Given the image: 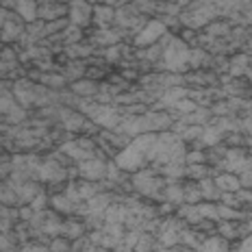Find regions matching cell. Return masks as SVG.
I'll return each mask as SVG.
<instances>
[{
	"instance_id": "cell-1",
	"label": "cell",
	"mask_w": 252,
	"mask_h": 252,
	"mask_svg": "<svg viewBox=\"0 0 252 252\" xmlns=\"http://www.w3.org/2000/svg\"><path fill=\"white\" fill-rule=\"evenodd\" d=\"M157 135L159 133H144L137 135L126 148H122L115 157V165L122 172H135L146 170L152 165V157H155V146H157Z\"/></svg>"
},
{
	"instance_id": "cell-2",
	"label": "cell",
	"mask_w": 252,
	"mask_h": 252,
	"mask_svg": "<svg viewBox=\"0 0 252 252\" xmlns=\"http://www.w3.org/2000/svg\"><path fill=\"white\" fill-rule=\"evenodd\" d=\"M189 57H191V50L183 39L172 37L167 35L165 37V48H163V65L170 72H185L189 67Z\"/></svg>"
},
{
	"instance_id": "cell-3",
	"label": "cell",
	"mask_w": 252,
	"mask_h": 252,
	"mask_svg": "<svg viewBox=\"0 0 252 252\" xmlns=\"http://www.w3.org/2000/svg\"><path fill=\"white\" fill-rule=\"evenodd\" d=\"M130 183H133V187L137 189L141 196L163 200V191H165V187H167V178L159 176V174H157V170H150V167H146V170L135 172V176L130 178Z\"/></svg>"
},
{
	"instance_id": "cell-4",
	"label": "cell",
	"mask_w": 252,
	"mask_h": 252,
	"mask_svg": "<svg viewBox=\"0 0 252 252\" xmlns=\"http://www.w3.org/2000/svg\"><path fill=\"white\" fill-rule=\"evenodd\" d=\"M13 96L20 100L22 109H29V107H35V104H46V102H52L55 100V94H50L46 87L41 85H33L29 81H18L13 85Z\"/></svg>"
},
{
	"instance_id": "cell-5",
	"label": "cell",
	"mask_w": 252,
	"mask_h": 252,
	"mask_svg": "<svg viewBox=\"0 0 252 252\" xmlns=\"http://www.w3.org/2000/svg\"><path fill=\"white\" fill-rule=\"evenodd\" d=\"M165 31H167L165 22H161V20H150V22H146L137 31L133 44L137 46V48H150V46H155L159 39L165 37Z\"/></svg>"
},
{
	"instance_id": "cell-6",
	"label": "cell",
	"mask_w": 252,
	"mask_h": 252,
	"mask_svg": "<svg viewBox=\"0 0 252 252\" xmlns=\"http://www.w3.org/2000/svg\"><path fill=\"white\" fill-rule=\"evenodd\" d=\"M61 150H63V155H67L70 159L78 161V163L98 155L96 144H94L92 139H85V137H83V139H74V141H67V144L61 146Z\"/></svg>"
},
{
	"instance_id": "cell-7",
	"label": "cell",
	"mask_w": 252,
	"mask_h": 252,
	"mask_svg": "<svg viewBox=\"0 0 252 252\" xmlns=\"http://www.w3.org/2000/svg\"><path fill=\"white\" fill-rule=\"evenodd\" d=\"M107 172H109V163L102 161L98 155L78 163V176H81L83 181H92V183L102 181V178H107Z\"/></svg>"
},
{
	"instance_id": "cell-8",
	"label": "cell",
	"mask_w": 252,
	"mask_h": 252,
	"mask_svg": "<svg viewBox=\"0 0 252 252\" xmlns=\"http://www.w3.org/2000/svg\"><path fill=\"white\" fill-rule=\"evenodd\" d=\"M222 167H224V172H233V174H241V172L250 170V167H252V161H250V157L246 155L244 150L230 148V150H226V155H224Z\"/></svg>"
},
{
	"instance_id": "cell-9",
	"label": "cell",
	"mask_w": 252,
	"mask_h": 252,
	"mask_svg": "<svg viewBox=\"0 0 252 252\" xmlns=\"http://www.w3.org/2000/svg\"><path fill=\"white\" fill-rule=\"evenodd\" d=\"M94 20V7L87 0H72L70 2V24L85 29Z\"/></svg>"
},
{
	"instance_id": "cell-10",
	"label": "cell",
	"mask_w": 252,
	"mask_h": 252,
	"mask_svg": "<svg viewBox=\"0 0 252 252\" xmlns=\"http://www.w3.org/2000/svg\"><path fill=\"white\" fill-rule=\"evenodd\" d=\"M24 24L26 22L20 18L18 13H9V18L4 20L2 29H0V41H2V44H9V41L20 39L26 33V26Z\"/></svg>"
},
{
	"instance_id": "cell-11",
	"label": "cell",
	"mask_w": 252,
	"mask_h": 252,
	"mask_svg": "<svg viewBox=\"0 0 252 252\" xmlns=\"http://www.w3.org/2000/svg\"><path fill=\"white\" fill-rule=\"evenodd\" d=\"M185 226H183V222H178V220H167V222L161 224V230H159V241L163 248H172V246H176L178 241H181V235Z\"/></svg>"
},
{
	"instance_id": "cell-12",
	"label": "cell",
	"mask_w": 252,
	"mask_h": 252,
	"mask_svg": "<svg viewBox=\"0 0 252 252\" xmlns=\"http://www.w3.org/2000/svg\"><path fill=\"white\" fill-rule=\"evenodd\" d=\"M13 9H15V13H18L26 24L39 20V2H37V0H15Z\"/></svg>"
},
{
	"instance_id": "cell-13",
	"label": "cell",
	"mask_w": 252,
	"mask_h": 252,
	"mask_svg": "<svg viewBox=\"0 0 252 252\" xmlns=\"http://www.w3.org/2000/svg\"><path fill=\"white\" fill-rule=\"evenodd\" d=\"M67 174H65V170L57 163V161H41V165H39V174L37 178H41V181H63Z\"/></svg>"
},
{
	"instance_id": "cell-14",
	"label": "cell",
	"mask_w": 252,
	"mask_h": 252,
	"mask_svg": "<svg viewBox=\"0 0 252 252\" xmlns=\"http://www.w3.org/2000/svg\"><path fill=\"white\" fill-rule=\"evenodd\" d=\"M215 185L222 193H235L241 189V183H239V176L233 174V172H222V174H218L213 178Z\"/></svg>"
},
{
	"instance_id": "cell-15",
	"label": "cell",
	"mask_w": 252,
	"mask_h": 252,
	"mask_svg": "<svg viewBox=\"0 0 252 252\" xmlns=\"http://www.w3.org/2000/svg\"><path fill=\"white\" fill-rule=\"evenodd\" d=\"M196 252H230V241L222 235H211V237H204Z\"/></svg>"
},
{
	"instance_id": "cell-16",
	"label": "cell",
	"mask_w": 252,
	"mask_h": 252,
	"mask_svg": "<svg viewBox=\"0 0 252 252\" xmlns=\"http://www.w3.org/2000/svg\"><path fill=\"white\" fill-rule=\"evenodd\" d=\"M137 20H139V11L133 7V4L115 9V24L124 26V29H130V26H135V24H137Z\"/></svg>"
},
{
	"instance_id": "cell-17",
	"label": "cell",
	"mask_w": 252,
	"mask_h": 252,
	"mask_svg": "<svg viewBox=\"0 0 252 252\" xmlns=\"http://www.w3.org/2000/svg\"><path fill=\"white\" fill-rule=\"evenodd\" d=\"M94 20H96V24L100 26V31L109 29V26L115 22V7H107V4L94 7Z\"/></svg>"
},
{
	"instance_id": "cell-18",
	"label": "cell",
	"mask_w": 252,
	"mask_h": 252,
	"mask_svg": "<svg viewBox=\"0 0 252 252\" xmlns=\"http://www.w3.org/2000/svg\"><path fill=\"white\" fill-rule=\"evenodd\" d=\"M67 7L61 2H50V4H39V20L52 22V20H61L65 15Z\"/></svg>"
},
{
	"instance_id": "cell-19",
	"label": "cell",
	"mask_w": 252,
	"mask_h": 252,
	"mask_svg": "<svg viewBox=\"0 0 252 252\" xmlns=\"http://www.w3.org/2000/svg\"><path fill=\"white\" fill-rule=\"evenodd\" d=\"M163 200L167 204H176V207L185 204V191H183L181 183H167V187L163 191Z\"/></svg>"
},
{
	"instance_id": "cell-20",
	"label": "cell",
	"mask_w": 252,
	"mask_h": 252,
	"mask_svg": "<svg viewBox=\"0 0 252 252\" xmlns=\"http://www.w3.org/2000/svg\"><path fill=\"white\" fill-rule=\"evenodd\" d=\"M0 202L7 204V207H22V200H20L18 191H15L9 181L0 183Z\"/></svg>"
},
{
	"instance_id": "cell-21",
	"label": "cell",
	"mask_w": 252,
	"mask_h": 252,
	"mask_svg": "<svg viewBox=\"0 0 252 252\" xmlns=\"http://www.w3.org/2000/svg\"><path fill=\"white\" fill-rule=\"evenodd\" d=\"M72 94L74 96H81V98H92L94 94L98 92V85L94 81H87V78H81V81H74L70 85Z\"/></svg>"
},
{
	"instance_id": "cell-22",
	"label": "cell",
	"mask_w": 252,
	"mask_h": 252,
	"mask_svg": "<svg viewBox=\"0 0 252 252\" xmlns=\"http://www.w3.org/2000/svg\"><path fill=\"white\" fill-rule=\"evenodd\" d=\"M198 185H200V191H202V200H220L222 198V191L218 189L213 178H202V181H198Z\"/></svg>"
},
{
	"instance_id": "cell-23",
	"label": "cell",
	"mask_w": 252,
	"mask_h": 252,
	"mask_svg": "<svg viewBox=\"0 0 252 252\" xmlns=\"http://www.w3.org/2000/svg\"><path fill=\"white\" fill-rule=\"evenodd\" d=\"M52 207L57 209L59 213H74L81 204H76V202H72L70 198L65 196V193H59V196H52Z\"/></svg>"
},
{
	"instance_id": "cell-24",
	"label": "cell",
	"mask_w": 252,
	"mask_h": 252,
	"mask_svg": "<svg viewBox=\"0 0 252 252\" xmlns=\"http://www.w3.org/2000/svg\"><path fill=\"white\" fill-rule=\"evenodd\" d=\"M81 235H83V224L72 222V220L63 222V226H61V237H65V239H70V241H76V239H81Z\"/></svg>"
},
{
	"instance_id": "cell-25",
	"label": "cell",
	"mask_w": 252,
	"mask_h": 252,
	"mask_svg": "<svg viewBox=\"0 0 252 252\" xmlns=\"http://www.w3.org/2000/svg\"><path fill=\"white\" fill-rule=\"evenodd\" d=\"M0 252H20L18 246V237L7 230V233H0Z\"/></svg>"
},
{
	"instance_id": "cell-26",
	"label": "cell",
	"mask_w": 252,
	"mask_h": 252,
	"mask_svg": "<svg viewBox=\"0 0 252 252\" xmlns=\"http://www.w3.org/2000/svg\"><path fill=\"white\" fill-rule=\"evenodd\" d=\"M183 191H185V204H198L202 200V191L198 183H187L183 185Z\"/></svg>"
},
{
	"instance_id": "cell-27",
	"label": "cell",
	"mask_w": 252,
	"mask_h": 252,
	"mask_svg": "<svg viewBox=\"0 0 252 252\" xmlns=\"http://www.w3.org/2000/svg\"><path fill=\"white\" fill-rule=\"evenodd\" d=\"M220 235L222 237H226L228 241L239 237V224L233 222V220H228V222H220Z\"/></svg>"
},
{
	"instance_id": "cell-28",
	"label": "cell",
	"mask_w": 252,
	"mask_h": 252,
	"mask_svg": "<svg viewBox=\"0 0 252 252\" xmlns=\"http://www.w3.org/2000/svg\"><path fill=\"white\" fill-rule=\"evenodd\" d=\"M155 246H157L155 237H150L148 233H141L139 239H137V244H135V252H152V250H157Z\"/></svg>"
},
{
	"instance_id": "cell-29",
	"label": "cell",
	"mask_w": 252,
	"mask_h": 252,
	"mask_svg": "<svg viewBox=\"0 0 252 252\" xmlns=\"http://www.w3.org/2000/svg\"><path fill=\"white\" fill-rule=\"evenodd\" d=\"M209 174H211V170H207L204 163H193V165L185 167V176H191V178H196V181H202V178H207Z\"/></svg>"
},
{
	"instance_id": "cell-30",
	"label": "cell",
	"mask_w": 252,
	"mask_h": 252,
	"mask_svg": "<svg viewBox=\"0 0 252 252\" xmlns=\"http://www.w3.org/2000/svg\"><path fill=\"white\" fill-rule=\"evenodd\" d=\"M183 96H187V92L183 87H172V89H165V94H163V104H174V102H178Z\"/></svg>"
},
{
	"instance_id": "cell-31",
	"label": "cell",
	"mask_w": 252,
	"mask_h": 252,
	"mask_svg": "<svg viewBox=\"0 0 252 252\" xmlns=\"http://www.w3.org/2000/svg\"><path fill=\"white\" fill-rule=\"evenodd\" d=\"M50 252H74V246L65 237H55L50 241Z\"/></svg>"
},
{
	"instance_id": "cell-32",
	"label": "cell",
	"mask_w": 252,
	"mask_h": 252,
	"mask_svg": "<svg viewBox=\"0 0 252 252\" xmlns=\"http://www.w3.org/2000/svg\"><path fill=\"white\" fill-rule=\"evenodd\" d=\"M20 252H50V246L29 241V244H22V246H20Z\"/></svg>"
},
{
	"instance_id": "cell-33",
	"label": "cell",
	"mask_w": 252,
	"mask_h": 252,
	"mask_svg": "<svg viewBox=\"0 0 252 252\" xmlns=\"http://www.w3.org/2000/svg\"><path fill=\"white\" fill-rule=\"evenodd\" d=\"M204 61H207V52H204V50H191V57H189V67H200Z\"/></svg>"
},
{
	"instance_id": "cell-34",
	"label": "cell",
	"mask_w": 252,
	"mask_h": 252,
	"mask_svg": "<svg viewBox=\"0 0 252 252\" xmlns=\"http://www.w3.org/2000/svg\"><path fill=\"white\" fill-rule=\"evenodd\" d=\"M39 81L44 83V85H50V87H63V85H65V78H63V76H52V74L41 76Z\"/></svg>"
},
{
	"instance_id": "cell-35",
	"label": "cell",
	"mask_w": 252,
	"mask_h": 252,
	"mask_svg": "<svg viewBox=\"0 0 252 252\" xmlns=\"http://www.w3.org/2000/svg\"><path fill=\"white\" fill-rule=\"evenodd\" d=\"M185 161H187L189 165H193V163H204V161H207V157H204V152L196 150V152H189V155H185Z\"/></svg>"
},
{
	"instance_id": "cell-36",
	"label": "cell",
	"mask_w": 252,
	"mask_h": 252,
	"mask_svg": "<svg viewBox=\"0 0 252 252\" xmlns=\"http://www.w3.org/2000/svg\"><path fill=\"white\" fill-rule=\"evenodd\" d=\"M239 176V183H241V189H252V167L250 170H246V172H241Z\"/></svg>"
},
{
	"instance_id": "cell-37",
	"label": "cell",
	"mask_w": 252,
	"mask_h": 252,
	"mask_svg": "<svg viewBox=\"0 0 252 252\" xmlns=\"http://www.w3.org/2000/svg\"><path fill=\"white\" fill-rule=\"evenodd\" d=\"M237 252H252V235H248V237L241 239V244H239Z\"/></svg>"
},
{
	"instance_id": "cell-38",
	"label": "cell",
	"mask_w": 252,
	"mask_h": 252,
	"mask_svg": "<svg viewBox=\"0 0 252 252\" xmlns=\"http://www.w3.org/2000/svg\"><path fill=\"white\" fill-rule=\"evenodd\" d=\"M107 61H118L120 59V46H111V48H107Z\"/></svg>"
},
{
	"instance_id": "cell-39",
	"label": "cell",
	"mask_w": 252,
	"mask_h": 252,
	"mask_svg": "<svg viewBox=\"0 0 252 252\" xmlns=\"http://www.w3.org/2000/svg\"><path fill=\"white\" fill-rule=\"evenodd\" d=\"M9 170H13L11 161H7V159H0V176H4Z\"/></svg>"
},
{
	"instance_id": "cell-40",
	"label": "cell",
	"mask_w": 252,
	"mask_h": 252,
	"mask_svg": "<svg viewBox=\"0 0 252 252\" xmlns=\"http://www.w3.org/2000/svg\"><path fill=\"white\" fill-rule=\"evenodd\" d=\"M100 4H107V7H124L126 0H98Z\"/></svg>"
},
{
	"instance_id": "cell-41",
	"label": "cell",
	"mask_w": 252,
	"mask_h": 252,
	"mask_svg": "<svg viewBox=\"0 0 252 252\" xmlns=\"http://www.w3.org/2000/svg\"><path fill=\"white\" fill-rule=\"evenodd\" d=\"M9 18V13H7V9L4 7H0V29H2V24H4V20Z\"/></svg>"
},
{
	"instance_id": "cell-42",
	"label": "cell",
	"mask_w": 252,
	"mask_h": 252,
	"mask_svg": "<svg viewBox=\"0 0 252 252\" xmlns=\"http://www.w3.org/2000/svg\"><path fill=\"white\" fill-rule=\"evenodd\" d=\"M233 4H252V0H230Z\"/></svg>"
},
{
	"instance_id": "cell-43",
	"label": "cell",
	"mask_w": 252,
	"mask_h": 252,
	"mask_svg": "<svg viewBox=\"0 0 252 252\" xmlns=\"http://www.w3.org/2000/svg\"><path fill=\"white\" fill-rule=\"evenodd\" d=\"M2 128H4V126H2V124H0V130H2Z\"/></svg>"
},
{
	"instance_id": "cell-44",
	"label": "cell",
	"mask_w": 252,
	"mask_h": 252,
	"mask_svg": "<svg viewBox=\"0 0 252 252\" xmlns=\"http://www.w3.org/2000/svg\"><path fill=\"white\" fill-rule=\"evenodd\" d=\"M104 252H113V250H104Z\"/></svg>"
}]
</instances>
